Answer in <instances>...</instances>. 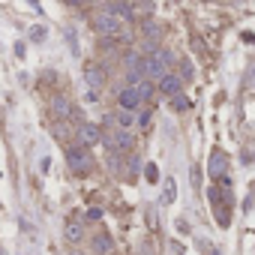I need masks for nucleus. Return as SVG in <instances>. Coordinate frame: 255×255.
Here are the masks:
<instances>
[{
	"instance_id": "obj_1",
	"label": "nucleus",
	"mask_w": 255,
	"mask_h": 255,
	"mask_svg": "<svg viewBox=\"0 0 255 255\" xmlns=\"http://www.w3.org/2000/svg\"><path fill=\"white\" fill-rule=\"evenodd\" d=\"M102 141H105V144H108V150H114V153H129V150L135 147L132 132H129V129H120V126H114V132H111V135H105Z\"/></svg>"
},
{
	"instance_id": "obj_2",
	"label": "nucleus",
	"mask_w": 255,
	"mask_h": 255,
	"mask_svg": "<svg viewBox=\"0 0 255 255\" xmlns=\"http://www.w3.org/2000/svg\"><path fill=\"white\" fill-rule=\"evenodd\" d=\"M93 27H96L102 36H120V30H123V27H120V18H117V15H111L108 9L93 15Z\"/></svg>"
},
{
	"instance_id": "obj_3",
	"label": "nucleus",
	"mask_w": 255,
	"mask_h": 255,
	"mask_svg": "<svg viewBox=\"0 0 255 255\" xmlns=\"http://www.w3.org/2000/svg\"><path fill=\"white\" fill-rule=\"evenodd\" d=\"M66 162H69V168H72L75 174H87V171L93 168V159H90V153H87L84 147H69V150H66Z\"/></svg>"
},
{
	"instance_id": "obj_4",
	"label": "nucleus",
	"mask_w": 255,
	"mask_h": 255,
	"mask_svg": "<svg viewBox=\"0 0 255 255\" xmlns=\"http://www.w3.org/2000/svg\"><path fill=\"white\" fill-rule=\"evenodd\" d=\"M207 174H210L213 180H219L222 174H228V156H225L222 150H213V153H210V159H207Z\"/></svg>"
},
{
	"instance_id": "obj_5",
	"label": "nucleus",
	"mask_w": 255,
	"mask_h": 255,
	"mask_svg": "<svg viewBox=\"0 0 255 255\" xmlns=\"http://www.w3.org/2000/svg\"><path fill=\"white\" fill-rule=\"evenodd\" d=\"M78 141H81V147H93L96 141H102L99 126H93V123H81V126H78Z\"/></svg>"
},
{
	"instance_id": "obj_6",
	"label": "nucleus",
	"mask_w": 255,
	"mask_h": 255,
	"mask_svg": "<svg viewBox=\"0 0 255 255\" xmlns=\"http://www.w3.org/2000/svg\"><path fill=\"white\" fill-rule=\"evenodd\" d=\"M117 102H120V108H126V111H135V108L141 105V96H138L135 87H126V90H120Z\"/></svg>"
},
{
	"instance_id": "obj_7",
	"label": "nucleus",
	"mask_w": 255,
	"mask_h": 255,
	"mask_svg": "<svg viewBox=\"0 0 255 255\" xmlns=\"http://www.w3.org/2000/svg\"><path fill=\"white\" fill-rule=\"evenodd\" d=\"M180 84H183V78H177V75H171V72H165V75L159 78V90H162L165 96L180 93Z\"/></svg>"
},
{
	"instance_id": "obj_8",
	"label": "nucleus",
	"mask_w": 255,
	"mask_h": 255,
	"mask_svg": "<svg viewBox=\"0 0 255 255\" xmlns=\"http://www.w3.org/2000/svg\"><path fill=\"white\" fill-rule=\"evenodd\" d=\"M63 234H66V240L78 243V240L84 237V225H81L78 219H69V222H66V228H63Z\"/></svg>"
},
{
	"instance_id": "obj_9",
	"label": "nucleus",
	"mask_w": 255,
	"mask_h": 255,
	"mask_svg": "<svg viewBox=\"0 0 255 255\" xmlns=\"http://www.w3.org/2000/svg\"><path fill=\"white\" fill-rule=\"evenodd\" d=\"M93 249H96L99 255H108V252H111V237H108L105 231L93 234Z\"/></svg>"
},
{
	"instance_id": "obj_10",
	"label": "nucleus",
	"mask_w": 255,
	"mask_h": 255,
	"mask_svg": "<svg viewBox=\"0 0 255 255\" xmlns=\"http://www.w3.org/2000/svg\"><path fill=\"white\" fill-rule=\"evenodd\" d=\"M84 78H87V84H90L93 90H99L102 81H105V78H102V69H96V66H87V69H84Z\"/></svg>"
},
{
	"instance_id": "obj_11",
	"label": "nucleus",
	"mask_w": 255,
	"mask_h": 255,
	"mask_svg": "<svg viewBox=\"0 0 255 255\" xmlns=\"http://www.w3.org/2000/svg\"><path fill=\"white\" fill-rule=\"evenodd\" d=\"M51 111H54L57 117H69V114H72V105H69V99H63V96H57V99L51 102Z\"/></svg>"
},
{
	"instance_id": "obj_12",
	"label": "nucleus",
	"mask_w": 255,
	"mask_h": 255,
	"mask_svg": "<svg viewBox=\"0 0 255 255\" xmlns=\"http://www.w3.org/2000/svg\"><path fill=\"white\" fill-rule=\"evenodd\" d=\"M174 198H177V186H174V180L168 177L165 186H162V204H174Z\"/></svg>"
},
{
	"instance_id": "obj_13",
	"label": "nucleus",
	"mask_w": 255,
	"mask_h": 255,
	"mask_svg": "<svg viewBox=\"0 0 255 255\" xmlns=\"http://www.w3.org/2000/svg\"><path fill=\"white\" fill-rule=\"evenodd\" d=\"M108 12H111V15H117V18H132V9L126 6V3H120V0L108 6Z\"/></svg>"
},
{
	"instance_id": "obj_14",
	"label": "nucleus",
	"mask_w": 255,
	"mask_h": 255,
	"mask_svg": "<svg viewBox=\"0 0 255 255\" xmlns=\"http://www.w3.org/2000/svg\"><path fill=\"white\" fill-rule=\"evenodd\" d=\"M135 90H138L141 102H144V99H150V96H153V84H150V78H141V81L135 84Z\"/></svg>"
},
{
	"instance_id": "obj_15",
	"label": "nucleus",
	"mask_w": 255,
	"mask_h": 255,
	"mask_svg": "<svg viewBox=\"0 0 255 255\" xmlns=\"http://www.w3.org/2000/svg\"><path fill=\"white\" fill-rule=\"evenodd\" d=\"M171 108H174V111H186V108H189V99H186L183 93H174V96H171Z\"/></svg>"
},
{
	"instance_id": "obj_16",
	"label": "nucleus",
	"mask_w": 255,
	"mask_h": 255,
	"mask_svg": "<svg viewBox=\"0 0 255 255\" xmlns=\"http://www.w3.org/2000/svg\"><path fill=\"white\" fill-rule=\"evenodd\" d=\"M117 126H120V129H129V126H132V114L129 111H117Z\"/></svg>"
},
{
	"instance_id": "obj_17",
	"label": "nucleus",
	"mask_w": 255,
	"mask_h": 255,
	"mask_svg": "<svg viewBox=\"0 0 255 255\" xmlns=\"http://www.w3.org/2000/svg\"><path fill=\"white\" fill-rule=\"evenodd\" d=\"M30 39L33 42H42L45 39V27H30Z\"/></svg>"
},
{
	"instance_id": "obj_18",
	"label": "nucleus",
	"mask_w": 255,
	"mask_h": 255,
	"mask_svg": "<svg viewBox=\"0 0 255 255\" xmlns=\"http://www.w3.org/2000/svg\"><path fill=\"white\" fill-rule=\"evenodd\" d=\"M147 180H150V183H156V180H159V171H156V165H153V162L147 165Z\"/></svg>"
},
{
	"instance_id": "obj_19",
	"label": "nucleus",
	"mask_w": 255,
	"mask_h": 255,
	"mask_svg": "<svg viewBox=\"0 0 255 255\" xmlns=\"http://www.w3.org/2000/svg\"><path fill=\"white\" fill-rule=\"evenodd\" d=\"M180 69H183V81H189V78H192V63H189V60H183V66H180Z\"/></svg>"
},
{
	"instance_id": "obj_20",
	"label": "nucleus",
	"mask_w": 255,
	"mask_h": 255,
	"mask_svg": "<svg viewBox=\"0 0 255 255\" xmlns=\"http://www.w3.org/2000/svg\"><path fill=\"white\" fill-rule=\"evenodd\" d=\"M102 216V210L99 207H93V210H87V219H99Z\"/></svg>"
},
{
	"instance_id": "obj_21",
	"label": "nucleus",
	"mask_w": 255,
	"mask_h": 255,
	"mask_svg": "<svg viewBox=\"0 0 255 255\" xmlns=\"http://www.w3.org/2000/svg\"><path fill=\"white\" fill-rule=\"evenodd\" d=\"M66 3H72V6H78V3H84V0H66Z\"/></svg>"
},
{
	"instance_id": "obj_22",
	"label": "nucleus",
	"mask_w": 255,
	"mask_h": 255,
	"mask_svg": "<svg viewBox=\"0 0 255 255\" xmlns=\"http://www.w3.org/2000/svg\"><path fill=\"white\" fill-rule=\"evenodd\" d=\"M69 255H84V252H81V249H72V252H69Z\"/></svg>"
}]
</instances>
